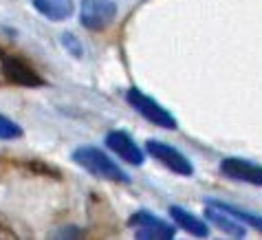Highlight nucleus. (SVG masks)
Instances as JSON below:
<instances>
[{
  "label": "nucleus",
  "mask_w": 262,
  "mask_h": 240,
  "mask_svg": "<svg viewBox=\"0 0 262 240\" xmlns=\"http://www.w3.org/2000/svg\"><path fill=\"white\" fill-rule=\"evenodd\" d=\"M73 161L79 168H84L89 174H93L95 179L113 181V183H130V177L123 172L104 150L95 148V145H79L73 150Z\"/></svg>",
  "instance_id": "1"
},
{
  "label": "nucleus",
  "mask_w": 262,
  "mask_h": 240,
  "mask_svg": "<svg viewBox=\"0 0 262 240\" xmlns=\"http://www.w3.org/2000/svg\"><path fill=\"white\" fill-rule=\"evenodd\" d=\"M126 101L130 104L133 111H137L141 115L145 121L155 123L159 128H165V130H177V119L170 111L159 104L157 99H152L150 95H145L139 89H128L126 91Z\"/></svg>",
  "instance_id": "2"
},
{
  "label": "nucleus",
  "mask_w": 262,
  "mask_h": 240,
  "mask_svg": "<svg viewBox=\"0 0 262 240\" xmlns=\"http://www.w3.org/2000/svg\"><path fill=\"white\" fill-rule=\"evenodd\" d=\"M128 227L133 229L135 238L139 240H172L177 236V229L170 223H165L163 218H159L155 214L145 212H137L128 218Z\"/></svg>",
  "instance_id": "3"
},
{
  "label": "nucleus",
  "mask_w": 262,
  "mask_h": 240,
  "mask_svg": "<svg viewBox=\"0 0 262 240\" xmlns=\"http://www.w3.org/2000/svg\"><path fill=\"white\" fill-rule=\"evenodd\" d=\"M117 18V5L113 0H82L79 23L89 31H104Z\"/></svg>",
  "instance_id": "4"
},
{
  "label": "nucleus",
  "mask_w": 262,
  "mask_h": 240,
  "mask_svg": "<svg viewBox=\"0 0 262 240\" xmlns=\"http://www.w3.org/2000/svg\"><path fill=\"white\" fill-rule=\"evenodd\" d=\"M145 152H148L152 159H157L159 163H163L167 170H172L174 174H179V177H192V174H194L192 161L183 155V152L177 150L170 143L150 139L148 143H145Z\"/></svg>",
  "instance_id": "5"
},
{
  "label": "nucleus",
  "mask_w": 262,
  "mask_h": 240,
  "mask_svg": "<svg viewBox=\"0 0 262 240\" xmlns=\"http://www.w3.org/2000/svg\"><path fill=\"white\" fill-rule=\"evenodd\" d=\"M221 174L231 181H240V183H251V185H262V168L251 161L238 157H227L221 161Z\"/></svg>",
  "instance_id": "6"
},
{
  "label": "nucleus",
  "mask_w": 262,
  "mask_h": 240,
  "mask_svg": "<svg viewBox=\"0 0 262 240\" xmlns=\"http://www.w3.org/2000/svg\"><path fill=\"white\" fill-rule=\"evenodd\" d=\"M106 145H108V150L115 152L119 159H123V161L130 165H143V161H145L141 148L135 143V139L126 130H111V133L106 135Z\"/></svg>",
  "instance_id": "7"
},
{
  "label": "nucleus",
  "mask_w": 262,
  "mask_h": 240,
  "mask_svg": "<svg viewBox=\"0 0 262 240\" xmlns=\"http://www.w3.org/2000/svg\"><path fill=\"white\" fill-rule=\"evenodd\" d=\"M205 218L214 225V227L225 231V234H229L234 238H245V223H240L238 218L227 214L225 209L214 207V205H209V203H205Z\"/></svg>",
  "instance_id": "8"
},
{
  "label": "nucleus",
  "mask_w": 262,
  "mask_h": 240,
  "mask_svg": "<svg viewBox=\"0 0 262 240\" xmlns=\"http://www.w3.org/2000/svg\"><path fill=\"white\" fill-rule=\"evenodd\" d=\"M167 212H170V218L174 221V225L181 227V229H185L187 234H192L196 238H205L209 234L207 223H203L201 218H196L194 214L187 212V209L179 207V205H170L167 207Z\"/></svg>",
  "instance_id": "9"
},
{
  "label": "nucleus",
  "mask_w": 262,
  "mask_h": 240,
  "mask_svg": "<svg viewBox=\"0 0 262 240\" xmlns=\"http://www.w3.org/2000/svg\"><path fill=\"white\" fill-rule=\"evenodd\" d=\"M33 7L38 9L42 16L49 20H69L75 11V3L73 0H33Z\"/></svg>",
  "instance_id": "10"
},
{
  "label": "nucleus",
  "mask_w": 262,
  "mask_h": 240,
  "mask_svg": "<svg viewBox=\"0 0 262 240\" xmlns=\"http://www.w3.org/2000/svg\"><path fill=\"white\" fill-rule=\"evenodd\" d=\"M207 203H209V205H214V207L225 209L227 214H231L234 218H238L240 223L249 225V227H253V229H262V218H260V216H253V214H249V212H243L240 207L229 205V203H223V201H214V199H209Z\"/></svg>",
  "instance_id": "11"
},
{
  "label": "nucleus",
  "mask_w": 262,
  "mask_h": 240,
  "mask_svg": "<svg viewBox=\"0 0 262 240\" xmlns=\"http://www.w3.org/2000/svg\"><path fill=\"white\" fill-rule=\"evenodd\" d=\"M23 137V128L18 126L13 119H9L7 115L0 113V139L3 141H13Z\"/></svg>",
  "instance_id": "12"
},
{
  "label": "nucleus",
  "mask_w": 262,
  "mask_h": 240,
  "mask_svg": "<svg viewBox=\"0 0 262 240\" xmlns=\"http://www.w3.org/2000/svg\"><path fill=\"white\" fill-rule=\"evenodd\" d=\"M11 238H16V231H13L11 225L0 216V240H11Z\"/></svg>",
  "instance_id": "13"
},
{
  "label": "nucleus",
  "mask_w": 262,
  "mask_h": 240,
  "mask_svg": "<svg viewBox=\"0 0 262 240\" xmlns=\"http://www.w3.org/2000/svg\"><path fill=\"white\" fill-rule=\"evenodd\" d=\"M62 42H64V45H69V47L73 49V53H75V55H82V47H79V42H77L75 38H73L71 33H67V35H64V38H62Z\"/></svg>",
  "instance_id": "14"
},
{
  "label": "nucleus",
  "mask_w": 262,
  "mask_h": 240,
  "mask_svg": "<svg viewBox=\"0 0 262 240\" xmlns=\"http://www.w3.org/2000/svg\"><path fill=\"white\" fill-rule=\"evenodd\" d=\"M5 60H7V53L0 51V84L5 82Z\"/></svg>",
  "instance_id": "15"
}]
</instances>
